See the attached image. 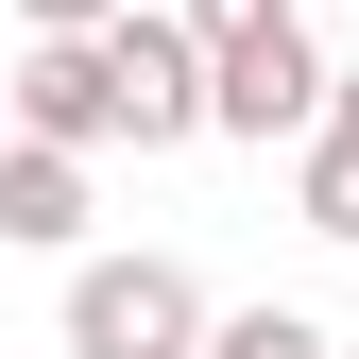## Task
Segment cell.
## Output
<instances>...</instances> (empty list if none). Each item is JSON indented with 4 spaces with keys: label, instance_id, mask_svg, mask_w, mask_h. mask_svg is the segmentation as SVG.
I'll return each instance as SVG.
<instances>
[{
    "label": "cell",
    "instance_id": "cell-1",
    "mask_svg": "<svg viewBox=\"0 0 359 359\" xmlns=\"http://www.w3.org/2000/svg\"><path fill=\"white\" fill-rule=\"evenodd\" d=\"M69 359H205V274L189 257H69Z\"/></svg>",
    "mask_w": 359,
    "mask_h": 359
},
{
    "label": "cell",
    "instance_id": "cell-2",
    "mask_svg": "<svg viewBox=\"0 0 359 359\" xmlns=\"http://www.w3.org/2000/svg\"><path fill=\"white\" fill-rule=\"evenodd\" d=\"M308 120H325V52H308V18L240 34V52H205V137H240V154H291Z\"/></svg>",
    "mask_w": 359,
    "mask_h": 359
},
{
    "label": "cell",
    "instance_id": "cell-3",
    "mask_svg": "<svg viewBox=\"0 0 359 359\" xmlns=\"http://www.w3.org/2000/svg\"><path fill=\"white\" fill-rule=\"evenodd\" d=\"M86 52H103V103H120V137H137V154H189V137H205V52L154 18V0H137V18H103Z\"/></svg>",
    "mask_w": 359,
    "mask_h": 359
},
{
    "label": "cell",
    "instance_id": "cell-4",
    "mask_svg": "<svg viewBox=\"0 0 359 359\" xmlns=\"http://www.w3.org/2000/svg\"><path fill=\"white\" fill-rule=\"evenodd\" d=\"M0 137H34V154H120L103 52H86V34H34V52H18V86H0Z\"/></svg>",
    "mask_w": 359,
    "mask_h": 359
},
{
    "label": "cell",
    "instance_id": "cell-5",
    "mask_svg": "<svg viewBox=\"0 0 359 359\" xmlns=\"http://www.w3.org/2000/svg\"><path fill=\"white\" fill-rule=\"evenodd\" d=\"M0 240H18V257H69V240H86V154L0 137Z\"/></svg>",
    "mask_w": 359,
    "mask_h": 359
},
{
    "label": "cell",
    "instance_id": "cell-6",
    "mask_svg": "<svg viewBox=\"0 0 359 359\" xmlns=\"http://www.w3.org/2000/svg\"><path fill=\"white\" fill-rule=\"evenodd\" d=\"M291 222H308V240H342V257H359V137H325V120L291 137Z\"/></svg>",
    "mask_w": 359,
    "mask_h": 359
},
{
    "label": "cell",
    "instance_id": "cell-7",
    "mask_svg": "<svg viewBox=\"0 0 359 359\" xmlns=\"http://www.w3.org/2000/svg\"><path fill=\"white\" fill-rule=\"evenodd\" d=\"M205 359H325L308 308H205Z\"/></svg>",
    "mask_w": 359,
    "mask_h": 359
},
{
    "label": "cell",
    "instance_id": "cell-8",
    "mask_svg": "<svg viewBox=\"0 0 359 359\" xmlns=\"http://www.w3.org/2000/svg\"><path fill=\"white\" fill-rule=\"evenodd\" d=\"M291 0H171V34H189V52H240V34H274Z\"/></svg>",
    "mask_w": 359,
    "mask_h": 359
},
{
    "label": "cell",
    "instance_id": "cell-9",
    "mask_svg": "<svg viewBox=\"0 0 359 359\" xmlns=\"http://www.w3.org/2000/svg\"><path fill=\"white\" fill-rule=\"evenodd\" d=\"M103 18H137V0H18V34H103Z\"/></svg>",
    "mask_w": 359,
    "mask_h": 359
},
{
    "label": "cell",
    "instance_id": "cell-10",
    "mask_svg": "<svg viewBox=\"0 0 359 359\" xmlns=\"http://www.w3.org/2000/svg\"><path fill=\"white\" fill-rule=\"evenodd\" d=\"M325 137H359V69H325Z\"/></svg>",
    "mask_w": 359,
    "mask_h": 359
},
{
    "label": "cell",
    "instance_id": "cell-11",
    "mask_svg": "<svg viewBox=\"0 0 359 359\" xmlns=\"http://www.w3.org/2000/svg\"><path fill=\"white\" fill-rule=\"evenodd\" d=\"M325 359H359V342H325Z\"/></svg>",
    "mask_w": 359,
    "mask_h": 359
}]
</instances>
